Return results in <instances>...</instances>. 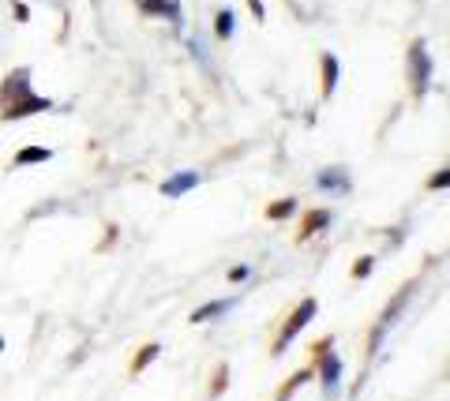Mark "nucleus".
Returning <instances> with one entry per match:
<instances>
[{
  "mask_svg": "<svg viewBox=\"0 0 450 401\" xmlns=\"http://www.w3.org/2000/svg\"><path fill=\"white\" fill-rule=\"evenodd\" d=\"M158 352H162V345H154V341H150V345H143V349H139V356L132 360V372H143V367H147L150 360L158 356Z\"/></svg>",
  "mask_w": 450,
  "mask_h": 401,
  "instance_id": "nucleus-13",
  "label": "nucleus"
},
{
  "mask_svg": "<svg viewBox=\"0 0 450 401\" xmlns=\"http://www.w3.org/2000/svg\"><path fill=\"white\" fill-rule=\"evenodd\" d=\"M334 86H338V57L323 53V94H334Z\"/></svg>",
  "mask_w": 450,
  "mask_h": 401,
  "instance_id": "nucleus-10",
  "label": "nucleus"
},
{
  "mask_svg": "<svg viewBox=\"0 0 450 401\" xmlns=\"http://www.w3.org/2000/svg\"><path fill=\"white\" fill-rule=\"evenodd\" d=\"M316 188H319V191H334V195H345V191H349V173H345L342 165L319 169V173H316Z\"/></svg>",
  "mask_w": 450,
  "mask_h": 401,
  "instance_id": "nucleus-2",
  "label": "nucleus"
},
{
  "mask_svg": "<svg viewBox=\"0 0 450 401\" xmlns=\"http://www.w3.org/2000/svg\"><path fill=\"white\" fill-rule=\"evenodd\" d=\"M233 308V300H214V304H206V308H199L196 315H191V323H206V319H218L222 311H229Z\"/></svg>",
  "mask_w": 450,
  "mask_h": 401,
  "instance_id": "nucleus-11",
  "label": "nucleus"
},
{
  "mask_svg": "<svg viewBox=\"0 0 450 401\" xmlns=\"http://www.w3.org/2000/svg\"><path fill=\"white\" fill-rule=\"evenodd\" d=\"M296 210V199H278V203H270V210H267V218H289V214Z\"/></svg>",
  "mask_w": 450,
  "mask_h": 401,
  "instance_id": "nucleus-14",
  "label": "nucleus"
},
{
  "mask_svg": "<svg viewBox=\"0 0 450 401\" xmlns=\"http://www.w3.org/2000/svg\"><path fill=\"white\" fill-rule=\"evenodd\" d=\"M248 278H252V267H248V263H240V267L229 270V282H248Z\"/></svg>",
  "mask_w": 450,
  "mask_h": 401,
  "instance_id": "nucleus-18",
  "label": "nucleus"
},
{
  "mask_svg": "<svg viewBox=\"0 0 450 401\" xmlns=\"http://www.w3.org/2000/svg\"><path fill=\"white\" fill-rule=\"evenodd\" d=\"M147 15H169V19H180V8L173 0H135Z\"/></svg>",
  "mask_w": 450,
  "mask_h": 401,
  "instance_id": "nucleus-8",
  "label": "nucleus"
},
{
  "mask_svg": "<svg viewBox=\"0 0 450 401\" xmlns=\"http://www.w3.org/2000/svg\"><path fill=\"white\" fill-rule=\"evenodd\" d=\"M248 4H252V12H255V19H263V15H267V12H263V4H259V0H248Z\"/></svg>",
  "mask_w": 450,
  "mask_h": 401,
  "instance_id": "nucleus-21",
  "label": "nucleus"
},
{
  "mask_svg": "<svg viewBox=\"0 0 450 401\" xmlns=\"http://www.w3.org/2000/svg\"><path fill=\"white\" fill-rule=\"evenodd\" d=\"M308 379H311V372H296V375H293V379H289V382H285V387H281V390H278V401H285V398H289V394H293V390H296V387H300V382H308Z\"/></svg>",
  "mask_w": 450,
  "mask_h": 401,
  "instance_id": "nucleus-15",
  "label": "nucleus"
},
{
  "mask_svg": "<svg viewBox=\"0 0 450 401\" xmlns=\"http://www.w3.org/2000/svg\"><path fill=\"white\" fill-rule=\"evenodd\" d=\"M319 375H323V390L327 394H334L338 390V375H342V360H338L334 352H327V356L319 360Z\"/></svg>",
  "mask_w": 450,
  "mask_h": 401,
  "instance_id": "nucleus-7",
  "label": "nucleus"
},
{
  "mask_svg": "<svg viewBox=\"0 0 450 401\" xmlns=\"http://www.w3.org/2000/svg\"><path fill=\"white\" fill-rule=\"evenodd\" d=\"M327 226H331V214H311V218H308V229H304V232H316V229H327Z\"/></svg>",
  "mask_w": 450,
  "mask_h": 401,
  "instance_id": "nucleus-17",
  "label": "nucleus"
},
{
  "mask_svg": "<svg viewBox=\"0 0 450 401\" xmlns=\"http://www.w3.org/2000/svg\"><path fill=\"white\" fill-rule=\"evenodd\" d=\"M409 68H413V86L416 94L428 90V75H431V60H428V49H424V42L413 45V60H409Z\"/></svg>",
  "mask_w": 450,
  "mask_h": 401,
  "instance_id": "nucleus-3",
  "label": "nucleus"
},
{
  "mask_svg": "<svg viewBox=\"0 0 450 401\" xmlns=\"http://www.w3.org/2000/svg\"><path fill=\"white\" fill-rule=\"evenodd\" d=\"M49 158H53L49 147H27L15 154V165H38V162H49Z\"/></svg>",
  "mask_w": 450,
  "mask_h": 401,
  "instance_id": "nucleus-9",
  "label": "nucleus"
},
{
  "mask_svg": "<svg viewBox=\"0 0 450 401\" xmlns=\"http://www.w3.org/2000/svg\"><path fill=\"white\" fill-rule=\"evenodd\" d=\"M233 27H237V15L225 8V12H218V19H214V38H229Z\"/></svg>",
  "mask_w": 450,
  "mask_h": 401,
  "instance_id": "nucleus-12",
  "label": "nucleus"
},
{
  "mask_svg": "<svg viewBox=\"0 0 450 401\" xmlns=\"http://www.w3.org/2000/svg\"><path fill=\"white\" fill-rule=\"evenodd\" d=\"M27 94H30V71H27V68L12 71V75L4 79V101H12V98H27Z\"/></svg>",
  "mask_w": 450,
  "mask_h": 401,
  "instance_id": "nucleus-5",
  "label": "nucleus"
},
{
  "mask_svg": "<svg viewBox=\"0 0 450 401\" xmlns=\"http://www.w3.org/2000/svg\"><path fill=\"white\" fill-rule=\"evenodd\" d=\"M0 349H4V338H0Z\"/></svg>",
  "mask_w": 450,
  "mask_h": 401,
  "instance_id": "nucleus-22",
  "label": "nucleus"
},
{
  "mask_svg": "<svg viewBox=\"0 0 450 401\" xmlns=\"http://www.w3.org/2000/svg\"><path fill=\"white\" fill-rule=\"evenodd\" d=\"M372 267H375V255H360V259L353 263V278H368Z\"/></svg>",
  "mask_w": 450,
  "mask_h": 401,
  "instance_id": "nucleus-16",
  "label": "nucleus"
},
{
  "mask_svg": "<svg viewBox=\"0 0 450 401\" xmlns=\"http://www.w3.org/2000/svg\"><path fill=\"white\" fill-rule=\"evenodd\" d=\"M45 109H49V98H30V94H27L19 106H8L4 117L8 120H19V117H30V113H45Z\"/></svg>",
  "mask_w": 450,
  "mask_h": 401,
  "instance_id": "nucleus-6",
  "label": "nucleus"
},
{
  "mask_svg": "<svg viewBox=\"0 0 450 401\" xmlns=\"http://www.w3.org/2000/svg\"><path fill=\"white\" fill-rule=\"evenodd\" d=\"M199 180H203V176H199V173H191V169H184V173H176V176H169V180L162 184V195L165 199H180L184 195V191H191V188H196V184Z\"/></svg>",
  "mask_w": 450,
  "mask_h": 401,
  "instance_id": "nucleus-4",
  "label": "nucleus"
},
{
  "mask_svg": "<svg viewBox=\"0 0 450 401\" xmlns=\"http://www.w3.org/2000/svg\"><path fill=\"white\" fill-rule=\"evenodd\" d=\"M447 180H450V173H447V169H439V173L428 180V188H431V191H436V188H447Z\"/></svg>",
  "mask_w": 450,
  "mask_h": 401,
  "instance_id": "nucleus-19",
  "label": "nucleus"
},
{
  "mask_svg": "<svg viewBox=\"0 0 450 401\" xmlns=\"http://www.w3.org/2000/svg\"><path fill=\"white\" fill-rule=\"evenodd\" d=\"M15 19H30V8L27 4H15Z\"/></svg>",
  "mask_w": 450,
  "mask_h": 401,
  "instance_id": "nucleus-20",
  "label": "nucleus"
},
{
  "mask_svg": "<svg viewBox=\"0 0 450 401\" xmlns=\"http://www.w3.org/2000/svg\"><path fill=\"white\" fill-rule=\"evenodd\" d=\"M311 319H316V300H300V308H296L293 315H289V323L281 326V334H278V341H274V352H281V349H285V345L293 341L296 334H300L304 326L311 323Z\"/></svg>",
  "mask_w": 450,
  "mask_h": 401,
  "instance_id": "nucleus-1",
  "label": "nucleus"
}]
</instances>
